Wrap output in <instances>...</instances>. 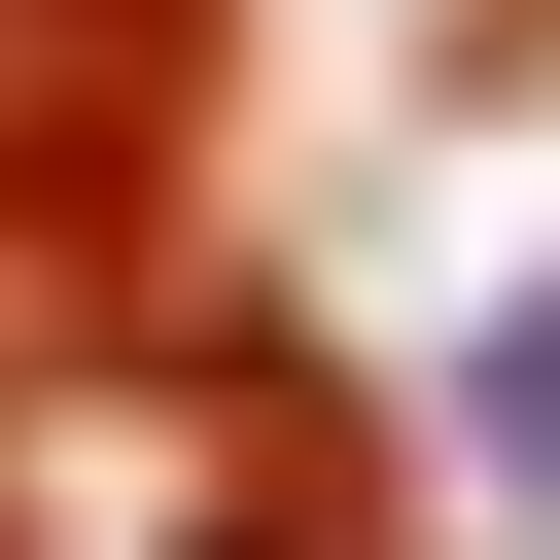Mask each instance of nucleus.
I'll return each instance as SVG.
<instances>
[{
	"label": "nucleus",
	"mask_w": 560,
	"mask_h": 560,
	"mask_svg": "<svg viewBox=\"0 0 560 560\" xmlns=\"http://www.w3.org/2000/svg\"><path fill=\"white\" fill-rule=\"evenodd\" d=\"M210 140V0H0V280H105Z\"/></svg>",
	"instance_id": "obj_1"
},
{
	"label": "nucleus",
	"mask_w": 560,
	"mask_h": 560,
	"mask_svg": "<svg viewBox=\"0 0 560 560\" xmlns=\"http://www.w3.org/2000/svg\"><path fill=\"white\" fill-rule=\"evenodd\" d=\"M490 455H560V280H525V350H490Z\"/></svg>",
	"instance_id": "obj_2"
}]
</instances>
